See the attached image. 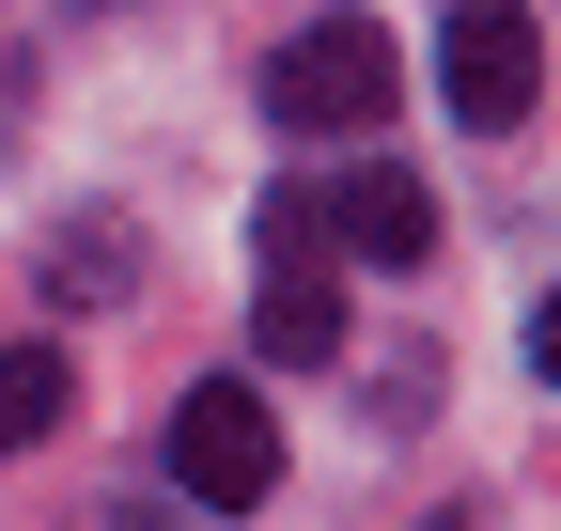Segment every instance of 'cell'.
<instances>
[{
    "label": "cell",
    "instance_id": "1",
    "mask_svg": "<svg viewBox=\"0 0 561 531\" xmlns=\"http://www.w3.org/2000/svg\"><path fill=\"white\" fill-rule=\"evenodd\" d=\"M250 344L265 360H343V282H328V204L280 188L250 235Z\"/></svg>",
    "mask_w": 561,
    "mask_h": 531
},
{
    "label": "cell",
    "instance_id": "2",
    "mask_svg": "<svg viewBox=\"0 0 561 531\" xmlns=\"http://www.w3.org/2000/svg\"><path fill=\"white\" fill-rule=\"evenodd\" d=\"M265 125H297V142H359V125H390V32H375V16H312L297 47L265 63Z\"/></svg>",
    "mask_w": 561,
    "mask_h": 531
},
{
    "label": "cell",
    "instance_id": "3",
    "mask_svg": "<svg viewBox=\"0 0 561 531\" xmlns=\"http://www.w3.org/2000/svg\"><path fill=\"white\" fill-rule=\"evenodd\" d=\"M172 485H187L203 516H265V485H280V422H265L250 375H203L187 407H172Z\"/></svg>",
    "mask_w": 561,
    "mask_h": 531
},
{
    "label": "cell",
    "instance_id": "4",
    "mask_svg": "<svg viewBox=\"0 0 561 531\" xmlns=\"http://www.w3.org/2000/svg\"><path fill=\"white\" fill-rule=\"evenodd\" d=\"M437 94H453V125H530V94H546V32L515 16V0H468V16L437 32Z\"/></svg>",
    "mask_w": 561,
    "mask_h": 531
},
{
    "label": "cell",
    "instance_id": "5",
    "mask_svg": "<svg viewBox=\"0 0 561 531\" xmlns=\"http://www.w3.org/2000/svg\"><path fill=\"white\" fill-rule=\"evenodd\" d=\"M312 204H328V235H343V250H375V266H421V250H437V188H421L405 157H375V172L312 188Z\"/></svg>",
    "mask_w": 561,
    "mask_h": 531
},
{
    "label": "cell",
    "instance_id": "6",
    "mask_svg": "<svg viewBox=\"0 0 561 531\" xmlns=\"http://www.w3.org/2000/svg\"><path fill=\"white\" fill-rule=\"evenodd\" d=\"M62 407H79V375H62V344H0V453L62 438Z\"/></svg>",
    "mask_w": 561,
    "mask_h": 531
},
{
    "label": "cell",
    "instance_id": "7",
    "mask_svg": "<svg viewBox=\"0 0 561 531\" xmlns=\"http://www.w3.org/2000/svg\"><path fill=\"white\" fill-rule=\"evenodd\" d=\"M530 360H546V375H561V297H546V313H530Z\"/></svg>",
    "mask_w": 561,
    "mask_h": 531
},
{
    "label": "cell",
    "instance_id": "8",
    "mask_svg": "<svg viewBox=\"0 0 561 531\" xmlns=\"http://www.w3.org/2000/svg\"><path fill=\"white\" fill-rule=\"evenodd\" d=\"M79 531H172V516H140V500H110V516H79Z\"/></svg>",
    "mask_w": 561,
    "mask_h": 531
}]
</instances>
